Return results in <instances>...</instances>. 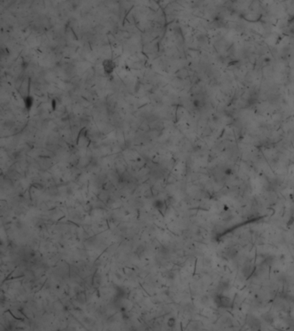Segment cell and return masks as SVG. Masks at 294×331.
Segmentation results:
<instances>
[{
  "instance_id": "4",
  "label": "cell",
  "mask_w": 294,
  "mask_h": 331,
  "mask_svg": "<svg viewBox=\"0 0 294 331\" xmlns=\"http://www.w3.org/2000/svg\"><path fill=\"white\" fill-rule=\"evenodd\" d=\"M51 105H52V110H56V107H57V100L55 98H53L51 101Z\"/></svg>"
},
{
  "instance_id": "3",
  "label": "cell",
  "mask_w": 294,
  "mask_h": 331,
  "mask_svg": "<svg viewBox=\"0 0 294 331\" xmlns=\"http://www.w3.org/2000/svg\"><path fill=\"white\" fill-rule=\"evenodd\" d=\"M164 206V203L161 200H157L154 202V207L158 210H161Z\"/></svg>"
},
{
  "instance_id": "2",
  "label": "cell",
  "mask_w": 294,
  "mask_h": 331,
  "mask_svg": "<svg viewBox=\"0 0 294 331\" xmlns=\"http://www.w3.org/2000/svg\"><path fill=\"white\" fill-rule=\"evenodd\" d=\"M34 101H35V99H34V98L31 95L28 94V95H26V96L24 97V104L26 110L28 111L31 110L32 106L34 105Z\"/></svg>"
},
{
  "instance_id": "1",
  "label": "cell",
  "mask_w": 294,
  "mask_h": 331,
  "mask_svg": "<svg viewBox=\"0 0 294 331\" xmlns=\"http://www.w3.org/2000/svg\"><path fill=\"white\" fill-rule=\"evenodd\" d=\"M103 72L106 75H111L116 68V63L111 59H105L102 63Z\"/></svg>"
}]
</instances>
